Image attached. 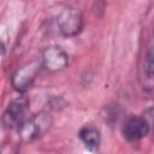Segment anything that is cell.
<instances>
[{"label":"cell","instance_id":"5","mask_svg":"<svg viewBox=\"0 0 154 154\" xmlns=\"http://www.w3.org/2000/svg\"><path fill=\"white\" fill-rule=\"evenodd\" d=\"M42 66L49 72H58L67 67L69 55L59 46H48L42 52Z\"/></svg>","mask_w":154,"mask_h":154},{"label":"cell","instance_id":"8","mask_svg":"<svg viewBox=\"0 0 154 154\" xmlns=\"http://www.w3.org/2000/svg\"><path fill=\"white\" fill-rule=\"evenodd\" d=\"M146 71L148 73V76L154 77V48H152L148 54H147V59H146Z\"/></svg>","mask_w":154,"mask_h":154},{"label":"cell","instance_id":"9","mask_svg":"<svg viewBox=\"0 0 154 154\" xmlns=\"http://www.w3.org/2000/svg\"><path fill=\"white\" fill-rule=\"evenodd\" d=\"M153 35H154V25H153Z\"/></svg>","mask_w":154,"mask_h":154},{"label":"cell","instance_id":"4","mask_svg":"<svg viewBox=\"0 0 154 154\" xmlns=\"http://www.w3.org/2000/svg\"><path fill=\"white\" fill-rule=\"evenodd\" d=\"M41 66H42V64H40L37 61H32V63L25 64L22 67H19L18 70H16V72L11 77L12 87L19 93H24L28 89H30L38 75Z\"/></svg>","mask_w":154,"mask_h":154},{"label":"cell","instance_id":"3","mask_svg":"<svg viewBox=\"0 0 154 154\" xmlns=\"http://www.w3.org/2000/svg\"><path fill=\"white\" fill-rule=\"evenodd\" d=\"M29 109V101L25 97H17L12 100L6 111L4 112L2 122L8 129H19L20 125L26 120L25 114Z\"/></svg>","mask_w":154,"mask_h":154},{"label":"cell","instance_id":"2","mask_svg":"<svg viewBox=\"0 0 154 154\" xmlns=\"http://www.w3.org/2000/svg\"><path fill=\"white\" fill-rule=\"evenodd\" d=\"M51 124H52V120L48 114L38 113L32 116L31 118H28L20 125V128L18 129V132L23 141L30 142L45 135L48 131Z\"/></svg>","mask_w":154,"mask_h":154},{"label":"cell","instance_id":"7","mask_svg":"<svg viewBox=\"0 0 154 154\" xmlns=\"http://www.w3.org/2000/svg\"><path fill=\"white\" fill-rule=\"evenodd\" d=\"M78 136L88 149L95 150L99 148L100 142H101V134L99 129L90 126V125H85L79 130Z\"/></svg>","mask_w":154,"mask_h":154},{"label":"cell","instance_id":"6","mask_svg":"<svg viewBox=\"0 0 154 154\" xmlns=\"http://www.w3.org/2000/svg\"><path fill=\"white\" fill-rule=\"evenodd\" d=\"M149 130V123L144 117L132 116L124 123L123 135L128 141H138L146 137Z\"/></svg>","mask_w":154,"mask_h":154},{"label":"cell","instance_id":"1","mask_svg":"<svg viewBox=\"0 0 154 154\" xmlns=\"http://www.w3.org/2000/svg\"><path fill=\"white\" fill-rule=\"evenodd\" d=\"M57 26L59 32L65 37L78 35L83 29V16L75 7H66L57 16Z\"/></svg>","mask_w":154,"mask_h":154}]
</instances>
